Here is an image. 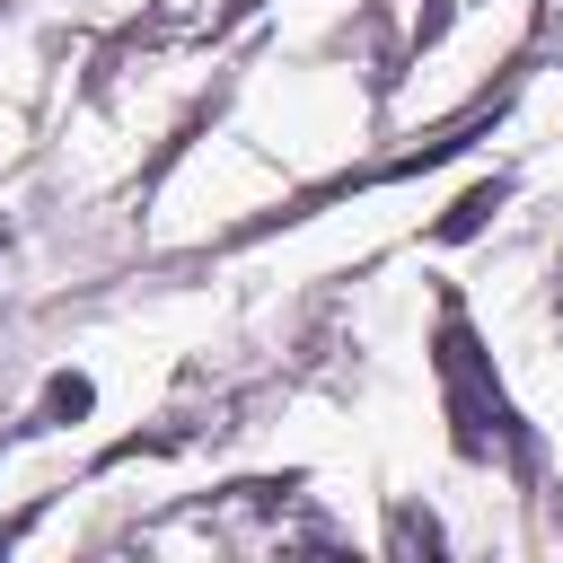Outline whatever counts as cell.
I'll return each instance as SVG.
<instances>
[{
    "mask_svg": "<svg viewBox=\"0 0 563 563\" xmlns=\"http://www.w3.org/2000/svg\"><path fill=\"white\" fill-rule=\"evenodd\" d=\"M493 211H501V185H475V194H466V202H457V211L440 220V238H475V229H484Z\"/></svg>",
    "mask_w": 563,
    "mask_h": 563,
    "instance_id": "cell-1",
    "label": "cell"
},
{
    "mask_svg": "<svg viewBox=\"0 0 563 563\" xmlns=\"http://www.w3.org/2000/svg\"><path fill=\"white\" fill-rule=\"evenodd\" d=\"M88 405H97V396H88V378H53V387H44V422H79Z\"/></svg>",
    "mask_w": 563,
    "mask_h": 563,
    "instance_id": "cell-2",
    "label": "cell"
},
{
    "mask_svg": "<svg viewBox=\"0 0 563 563\" xmlns=\"http://www.w3.org/2000/svg\"><path fill=\"white\" fill-rule=\"evenodd\" d=\"M396 545H440V528H431V519H413V510H405V519H396Z\"/></svg>",
    "mask_w": 563,
    "mask_h": 563,
    "instance_id": "cell-3",
    "label": "cell"
}]
</instances>
